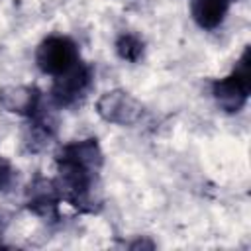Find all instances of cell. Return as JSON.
<instances>
[{"mask_svg":"<svg viewBox=\"0 0 251 251\" xmlns=\"http://www.w3.org/2000/svg\"><path fill=\"white\" fill-rule=\"evenodd\" d=\"M61 198L80 212H94L96 186L102 171V149L94 137L65 143L55 157Z\"/></svg>","mask_w":251,"mask_h":251,"instance_id":"obj_1","label":"cell"},{"mask_svg":"<svg viewBox=\"0 0 251 251\" xmlns=\"http://www.w3.org/2000/svg\"><path fill=\"white\" fill-rule=\"evenodd\" d=\"M251 94V51L249 45L243 49L235 67L229 75L216 78L212 82V96L220 110L227 114H237L245 108Z\"/></svg>","mask_w":251,"mask_h":251,"instance_id":"obj_2","label":"cell"},{"mask_svg":"<svg viewBox=\"0 0 251 251\" xmlns=\"http://www.w3.org/2000/svg\"><path fill=\"white\" fill-rule=\"evenodd\" d=\"M80 61L76 43L67 35L45 37L35 51V65L43 75L59 76L71 71Z\"/></svg>","mask_w":251,"mask_h":251,"instance_id":"obj_3","label":"cell"},{"mask_svg":"<svg viewBox=\"0 0 251 251\" xmlns=\"http://www.w3.org/2000/svg\"><path fill=\"white\" fill-rule=\"evenodd\" d=\"M92 84V67L78 61L71 71L53 78V86L49 92V104L57 108L75 106L82 100Z\"/></svg>","mask_w":251,"mask_h":251,"instance_id":"obj_4","label":"cell"},{"mask_svg":"<svg viewBox=\"0 0 251 251\" xmlns=\"http://www.w3.org/2000/svg\"><path fill=\"white\" fill-rule=\"evenodd\" d=\"M96 112L102 120L116 126H133L143 116V106L126 90H108L96 102Z\"/></svg>","mask_w":251,"mask_h":251,"instance_id":"obj_5","label":"cell"},{"mask_svg":"<svg viewBox=\"0 0 251 251\" xmlns=\"http://www.w3.org/2000/svg\"><path fill=\"white\" fill-rule=\"evenodd\" d=\"M63 202L57 182L45 176H35L25 190V206L45 222L59 220V204Z\"/></svg>","mask_w":251,"mask_h":251,"instance_id":"obj_6","label":"cell"},{"mask_svg":"<svg viewBox=\"0 0 251 251\" xmlns=\"http://www.w3.org/2000/svg\"><path fill=\"white\" fill-rule=\"evenodd\" d=\"M45 104L43 94L35 86H4L0 88V108L24 118L33 116Z\"/></svg>","mask_w":251,"mask_h":251,"instance_id":"obj_7","label":"cell"},{"mask_svg":"<svg viewBox=\"0 0 251 251\" xmlns=\"http://www.w3.org/2000/svg\"><path fill=\"white\" fill-rule=\"evenodd\" d=\"M233 0H190V14L198 27L216 29L227 16Z\"/></svg>","mask_w":251,"mask_h":251,"instance_id":"obj_8","label":"cell"},{"mask_svg":"<svg viewBox=\"0 0 251 251\" xmlns=\"http://www.w3.org/2000/svg\"><path fill=\"white\" fill-rule=\"evenodd\" d=\"M114 47H116L118 57L122 61H127V63H137L143 57V49H145L141 37L135 35V33H129V31L120 33Z\"/></svg>","mask_w":251,"mask_h":251,"instance_id":"obj_9","label":"cell"},{"mask_svg":"<svg viewBox=\"0 0 251 251\" xmlns=\"http://www.w3.org/2000/svg\"><path fill=\"white\" fill-rule=\"evenodd\" d=\"M16 182V169L14 165L6 159L0 157V192H8Z\"/></svg>","mask_w":251,"mask_h":251,"instance_id":"obj_10","label":"cell"},{"mask_svg":"<svg viewBox=\"0 0 251 251\" xmlns=\"http://www.w3.org/2000/svg\"><path fill=\"white\" fill-rule=\"evenodd\" d=\"M6 224H8V220H6L4 212H0V237H2V233H4V229H6Z\"/></svg>","mask_w":251,"mask_h":251,"instance_id":"obj_11","label":"cell"}]
</instances>
